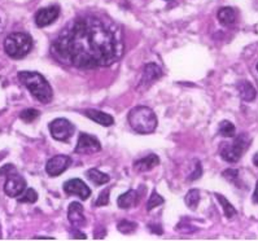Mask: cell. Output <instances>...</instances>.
Instances as JSON below:
<instances>
[{
  "label": "cell",
  "mask_w": 258,
  "mask_h": 241,
  "mask_svg": "<svg viewBox=\"0 0 258 241\" xmlns=\"http://www.w3.org/2000/svg\"><path fill=\"white\" fill-rule=\"evenodd\" d=\"M38 200V193L35 189L29 188L26 191L21 193V196L17 197V201L21 202V204H25V202H28V204H34V202H37Z\"/></svg>",
  "instance_id": "603a6c76"
},
{
  "label": "cell",
  "mask_w": 258,
  "mask_h": 241,
  "mask_svg": "<svg viewBox=\"0 0 258 241\" xmlns=\"http://www.w3.org/2000/svg\"><path fill=\"white\" fill-rule=\"evenodd\" d=\"M149 228H151V231H152L153 233H158V235H161L162 233V228L160 226L155 227V224H149Z\"/></svg>",
  "instance_id": "d6a6232c"
},
{
  "label": "cell",
  "mask_w": 258,
  "mask_h": 241,
  "mask_svg": "<svg viewBox=\"0 0 258 241\" xmlns=\"http://www.w3.org/2000/svg\"><path fill=\"white\" fill-rule=\"evenodd\" d=\"M109 193L110 188H106L104 191H101V193L99 195L97 200L95 201V206H105V205L109 204Z\"/></svg>",
  "instance_id": "83f0119b"
},
{
  "label": "cell",
  "mask_w": 258,
  "mask_h": 241,
  "mask_svg": "<svg viewBox=\"0 0 258 241\" xmlns=\"http://www.w3.org/2000/svg\"><path fill=\"white\" fill-rule=\"evenodd\" d=\"M160 164V158L156 154H148L143 158L138 159L134 164V170L138 173H146V171L152 170Z\"/></svg>",
  "instance_id": "5bb4252c"
},
{
  "label": "cell",
  "mask_w": 258,
  "mask_h": 241,
  "mask_svg": "<svg viewBox=\"0 0 258 241\" xmlns=\"http://www.w3.org/2000/svg\"><path fill=\"white\" fill-rule=\"evenodd\" d=\"M161 76V67L156 64H147L146 66H144L143 76H142V81H140V86H142V87H149L152 83H155L156 81L160 79Z\"/></svg>",
  "instance_id": "4fadbf2b"
},
{
  "label": "cell",
  "mask_w": 258,
  "mask_h": 241,
  "mask_svg": "<svg viewBox=\"0 0 258 241\" xmlns=\"http://www.w3.org/2000/svg\"><path fill=\"white\" fill-rule=\"evenodd\" d=\"M19 79L42 104H49L53 99L51 85L38 71H20Z\"/></svg>",
  "instance_id": "7a4b0ae2"
},
{
  "label": "cell",
  "mask_w": 258,
  "mask_h": 241,
  "mask_svg": "<svg viewBox=\"0 0 258 241\" xmlns=\"http://www.w3.org/2000/svg\"><path fill=\"white\" fill-rule=\"evenodd\" d=\"M68 219L70 224L76 228H81L86 224L85 210H83V205L79 202H72L68 209Z\"/></svg>",
  "instance_id": "7c38bea8"
},
{
  "label": "cell",
  "mask_w": 258,
  "mask_h": 241,
  "mask_svg": "<svg viewBox=\"0 0 258 241\" xmlns=\"http://www.w3.org/2000/svg\"><path fill=\"white\" fill-rule=\"evenodd\" d=\"M139 192H138V191H134V189H130V191H127L126 193L119 196L118 200H117V204H118V206L121 209H130L139 202Z\"/></svg>",
  "instance_id": "2e32d148"
},
{
  "label": "cell",
  "mask_w": 258,
  "mask_h": 241,
  "mask_svg": "<svg viewBox=\"0 0 258 241\" xmlns=\"http://www.w3.org/2000/svg\"><path fill=\"white\" fill-rule=\"evenodd\" d=\"M49 132L55 140L68 141L74 135V125L65 118H57L48 125Z\"/></svg>",
  "instance_id": "52a82bcc"
},
{
  "label": "cell",
  "mask_w": 258,
  "mask_h": 241,
  "mask_svg": "<svg viewBox=\"0 0 258 241\" xmlns=\"http://www.w3.org/2000/svg\"><path fill=\"white\" fill-rule=\"evenodd\" d=\"M117 228H118V231L121 232V233H123V235H131V233H134V232L137 231L138 224L134 222H130V220L123 219L118 223Z\"/></svg>",
  "instance_id": "cb8c5ba5"
},
{
  "label": "cell",
  "mask_w": 258,
  "mask_h": 241,
  "mask_svg": "<svg viewBox=\"0 0 258 241\" xmlns=\"http://www.w3.org/2000/svg\"><path fill=\"white\" fill-rule=\"evenodd\" d=\"M61 64L79 69L110 66L123 55L119 29L94 15L77 17L57 35L51 47Z\"/></svg>",
  "instance_id": "6da1fadb"
},
{
  "label": "cell",
  "mask_w": 258,
  "mask_h": 241,
  "mask_svg": "<svg viewBox=\"0 0 258 241\" xmlns=\"http://www.w3.org/2000/svg\"><path fill=\"white\" fill-rule=\"evenodd\" d=\"M253 164H254V165L258 168V152L255 153L254 157H253Z\"/></svg>",
  "instance_id": "e575fe53"
},
{
  "label": "cell",
  "mask_w": 258,
  "mask_h": 241,
  "mask_svg": "<svg viewBox=\"0 0 258 241\" xmlns=\"http://www.w3.org/2000/svg\"><path fill=\"white\" fill-rule=\"evenodd\" d=\"M64 192L69 196H77L81 200H87L91 195V189L85 184V182L78 178L68 180L64 184Z\"/></svg>",
  "instance_id": "9c48e42d"
},
{
  "label": "cell",
  "mask_w": 258,
  "mask_h": 241,
  "mask_svg": "<svg viewBox=\"0 0 258 241\" xmlns=\"http://www.w3.org/2000/svg\"><path fill=\"white\" fill-rule=\"evenodd\" d=\"M223 178L228 180V182H232V183H236L237 184V178H239V171L234 170V169H228V170L223 171Z\"/></svg>",
  "instance_id": "f1b7e54d"
},
{
  "label": "cell",
  "mask_w": 258,
  "mask_h": 241,
  "mask_svg": "<svg viewBox=\"0 0 258 241\" xmlns=\"http://www.w3.org/2000/svg\"><path fill=\"white\" fill-rule=\"evenodd\" d=\"M164 202H165L164 197H162L161 195H158V193L155 191V192L152 193V196L149 197L148 202H147V210L148 211L153 210V209L157 208V206H160V205H162Z\"/></svg>",
  "instance_id": "484cf974"
},
{
  "label": "cell",
  "mask_w": 258,
  "mask_h": 241,
  "mask_svg": "<svg viewBox=\"0 0 258 241\" xmlns=\"http://www.w3.org/2000/svg\"><path fill=\"white\" fill-rule=\"evenodd\" d=\"M218 131L219 135L223 137H235V135H236V128L230 121H222L219 123Z\"/></svg>",
  "instance_id": "44dd1931"
},
{
  "label": "cell",
  "mask_w": 258,
  "mask_h": 241,
  "mask_svg": "<svg viewBox=\"0 0 258 241\" xmlns=\"http://www.w3.org/2000/svg\"><path fill=\"white\" fill-rule=\"evenodd\" d=\"M39 114H40L39 110H37V109H25V110H22L21 113H20V118H21L24 122L31 123V122H34V121H35L38 117H39Z\"/></svg>",
  "instance_id": "d4e9b609"
},
{
  "label": "cell",
  "mask_w": 258,
  "mask_h": 241,
  "mask_svg": "<svg viewBox=\"0 0 258 241\" xmlns=\"http://www.w3.org/2000/svg\"><path fill=\"white\" fill-rule=\"evenodd\" d=\"M106 235V231L103 226H97V228L94 231V238H103Z\"/></svg>",
  "instance_id": "4dcf8cb0"
},
{
  "label": "cell",
  "mask_w": 258,
  "mask_h": 241,
  "mask_svg": "<svg viewBox=\"0 0 258 241\" xmlns=\"http://www.w3.org/2000/svg\"><path fill=\"white\" fill-rule=\"evenodd\" d=\"M60 16V7L58 6H49L46 8H42L35 15V24L38 28H46L57 20Z\"/></svg>",
  "instance_id": "30bf717a"
},
{
  "label": "cell",
  "mask_w": 258,
  "mask_h": 241,
  "mask_svg": "<svg viewBox=\"0 0 258 241\" xmlns=\"http://www.w3.org/2000/svg\"><path fill=\"white\" fill-rule=\"evenodd\" d=\"M203 174V168H201V164L200 161H195V165H194V170H192L191 174L188 175V179L189 180H196L201 177Z\"/></svg>",
  "instance_id": "f546056e"
},
{
  "label": "cell",
  "mask_w": 258,
  "mask_h": 241,
  "mask_svg": "<svg viewBox=\"0 0 258 241\" xmlns=\"http://www.w3.org/2000/svg\"><path fill=\"white\" fill-rule=\"evenodd\" d=\"M86 175H87L88 179L91 180L94 184H96V186H103V184H106L110 180L109 175L104 174V173L99 171L97 169H90Z\"/></svg>",
  "instance_id": "d6986e66"
},
{
  "label": "cell",
  "mask_w": 258,
  "mask_h": 241,
  "mask_svg": "<svg viewBox=\"0 0 258 241\" xmlns=\"http://www.w3.org/2000/svg\"><path fill=\"white\" fill-rule=\"evenodd\" d=\"M253 202H254V204H258V182L257 184H255L254 193H253Z\"/></svg>",
  "instance_id": "836d02e7"
},
{
  "label": "cell",
  "mask_w": 258,
  "mask_h": 241,
  "mask_svg": "<svg viewBox=\"0 0 258 241\" xmlns=\"http://www.w3.org/2000/svg\"><path fill=\"white\" fill-rule=\"evenodd\" d=\"M72 164V158L69 156L58 154V156L52 157L46 165V171L49 177H58L67 170Z\"/></svg>",
  "instance_id": "8fae6325"
},
{
  "label": "cell",
  "mask_w": 258,
  "mask_h": 241,
  "mask_svg": "<svg viewBox=\"0 0 258 241\" xmlns=\"http://www.w3.org/2000/svg\"><path fill=\"white\" fill-rule=\"evenodd\" d=\"M70 233H72V236H73L74 238H81V240H86V238H87V236H86L85 233L77 231V229H70Z\"/></svg>",
  "instance_id": "1f68e13d"
},
{
  "label": "cell",
  "mask_w": 258,
  "mask_h": 241,
  "mask_svg": "<svg viewBox=\"0 0 258 241\" xmlns=\"http://www.w3.org/2000/svg\"><path fill=\"white\" fill-rule=\"evenodd\" d=\"M167 2H169V0H167Z\"/></svg>",
  "instance_id": "74e56055"
},
{
  "label": "cell",
  "mask_w": 258,
  "mask_h": 241,
  "mask_svg": "<svg viewBox=\"0 0 258 241\" xmlns=\"http://www.w3.org/2000/svg\"><path fill=\"white\" fill-rule=\"evenodd\" d=\"M127 119L131 128L139 134H152L157 128V116L151 108L144 105L131 109Z\"/></svg>",
  "instance_id": "3957f363"
},
{
  "label": "cell",
  "mask_w": 258,
  "mask_h": 241,
  "mask_svg": "<svg viewBox=\"0 0 258 241\" xmlns=\"http://www.w3.org/2000/svg\"><path fill=\"white\" fill-rule=\"evenodd\" d=\"M249 145H250V137L246 134H241L235 137L234 141L222 144L219 148V154L225 161L234 164L241 158L243 153L248 149Z\"/></svg>",
  "instance_id": "5b68a950"
},
{
  "label": "cell",
  "mask_w": 258,
  "mask_h": 241,
  "mask_svg": "<svg viewBox=\"0 0 258 241\" xmlns=\"http://www.w3.org/2000/svg\"><path fill=\"white\" fill-rule=\"evenodd\" d=\"M101 149V144L99 139L92 135L81 134L78 137V143L76 147L77 154H92Z\"/></svg>",
  "instance_id": "ba28073f"
},
{
  "label": "cell",
  "mask_w": 258,
  "mask_h": 241,
  "mask_svg": "<svg viewBox=\"0 0 258 241\" xmlns=\"http://www.w3.org/2000/svg\"><path fill=\"white\" fill-rule=\"evenodd\" d=\"M217 200L219 201V204L222 205V208H223V211H225V215L227 218H232L236 215V210H235V208L232 206V205L228 202V200L226 199V197H223L222 195H219V193H217L216 195Z\"/></svg>",
  "instance_id": "7402d4cb"
},
{
  "label": "cell",
  "mask_w": 258,
  "mask_h": 241,
  "mask_svg": "<svg viewBox=\"0 0 258 241\" xmlns=\"http://www.w3.org/2000/svg\"><path fill=\"white\" fill-rule=\"evenodd\" d=\"M218 21L221 22L223 26H230V25H234L236 22L237 19V13L234 8H231V7H223L221 10L218 11Z\"/></svg>",
  "instance_id": "ac0fdd59"
},
{
  "label": "cell",
  "mask_w": 258,
  "mask_h": 241,
  "mask_svg": "<svg viewBox=\"0 0 258 241\" xmlns=\"http://www.w3.org/2000/svg\"><path fill=\"white\" fill-rule=\"evenodd\" d=\"M175 229L176 231H179L180 233H194V232L198 231L196 227H194L188 220H184V219H183L178 226H176Z\"/></svg>",
  "instance_id": "4316f807"
},
{
  "label": "cell",
  "mask_w": 258,
  "mask_h": 241,
  "mask_svg": "<svg viewBox=\"0 0 258 241\" xmlns=\"http://www.w3.org/2000/svg\"><path fill=\"white\" fill-rule=\"evenodd\" d=\"M33 48V39L26 33H12L4 40V51L10 57L22 58Z\"/></svg>",
  "instance_id": "277c9868"
},
{
  "label": "cell",
  "mask_w": 258,
  "mask_h": 241,
  "mask_svg": "<svg viewBox=\"0 0 258 241\" xmlns=\"http://www.w3.org/2000/svg\"><path fill=\"white\" fill-rule=\"evenodd\" d=\"M83 113L88 117L90 119H92L94 122L99 123L101 126H112L114 123V118H113L110 114H106L101 110H96V109H87L85 110Z\"/></svg>",
  "instance_id": "9a60e30c"
},
{
  "label": "cell",
  "mask_w": 258,
  "mask_h": 241,
  "mask_svg": "<svg viewBox=\"0 0 258 241\" xmlns=\"http://www.w3.org/2000/svg\"><path fill=\"white\" fill-rule=\"evenodd\" d=\"M184 201L185 205H187V208H189L191 210H196L199 202H200V192H199V189H189L188 192H187V195H185Z\"/></svg>",
  "instance_id": "ffe728a7"
},
{
  "label": "cell",
  "mask_w": 258,
  "mask_h": 241,
  "mask_svg": "<svg viewBox=\"0 0 258 241\" xmlns=\"http://www.w3.org/2000/svg\"><path fill=\"white\" fill-rule=\"evenodd\" d=\"M0 175L7 177L6 184H4V192L10 197H19L25 189H26V180L17 173L16 168L11 164L4 165L0 169Z\"/></svg>",
  "instance_id": "8992f818"
},
{
  "label": "cell",
  "mask_w": 258,
  "mask_h": 241,
  "mask_svg": "<svg viewBox=\"0 0 258 241\" xmlns=\"http://www.w3.org/2000/svg\"><path fill=\"white\" fill-rule=\"evenodd\" d=\"M237 91L240 94V98L243 99L244 101H253L257 96V91L253 87V85L248 81H241V82L237 83Z\"/></svg>",
  "instance_id": "e0dca14e"
},
{
  "label": "cell",
  "mask_w": 258,
  "mask_h": 241,
  "mask_svg": "<svg viewBox=\"0 0 258 241\" xmlns=\"http://www.w3.org/2000/svg\"><path fill=\"white\" fill-rule=\"evenodd\" d=\"M257 70H258V65H257Z\"/></svg>",
  "instance_id": "8d00e7d4"
},
{
  "label": "cell",
  "mask_w": 258,
  "mask_h": 241,
  "mask_svg": "<svg viewBox=\"0 0 258 241\" xmlns=\"http://www.w3.org/2000/svg\"><path fill=\"white\" fill-rule=\"evenodd\" d=\"M0 30H2V21H0Z\"/></svg>",
  "instance_id": "d590c367"
}]
</instances>
